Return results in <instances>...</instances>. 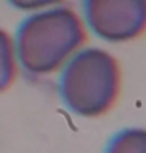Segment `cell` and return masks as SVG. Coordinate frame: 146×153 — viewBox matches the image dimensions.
<instances>
[{
  "label": "cell",
  "mask_w": 146,
  "mask_h": 153,
  "mask_svg": "<svg viewBox=\"0 0 146 153\" xmlns=\"http://www.w3.org/2000/svg\"><path fill=\"white\" fill-rule=\"evenodd\" d=\"M105 153H146V134L141 128H127L115 134Z\"/></svg>",
  "instance_id": "4"
},
{
  "label": "cell",
  "mask_w": 146,
  "mask_h": 153,
  "mask_svg": "<svg viewBox=\"0 0 146 153\" xmlns=\"http://www.w3.org/2000/svg\"><path fill=\"white\" fill-rule=\"evenodd\" d=\"M16 76L14 44L8 33L0 28V92L8 89Z\"/></svg>",
  "instance_id": "5"
},
{
  "label": "cell",
  "mask_w": 146,
  "mask_h": 153,
  "mask_svg": "<svg viewBox=\"0 0 146 153\" xmlns=\"http://www.w3.org/2000/svg\"><path fill=\"white\" fill-rule=\"evenodd\" d=\"M87 24L97 36L110 42H123L138 38L146 25V5L137 2H102L83 3Z\"/></svg>",
  "instance_id": "3"
},
{
  "label": "cell",
  "mask_w": 146,
  "mask_h": 153,
  "mask_svg": "<svg viewBox=\"0 0 146 153\" xmlns=\"http://www.w3.org/2000/svg\"><path fill=\"white\" fill-rule=\"evenodd\" d=\"M87 31L71 8L58 6L25 19L16 33L14 53L25 72H57L83 45Z\"/></svg>",
  "instance_id": "1"
},
{
  "label": "cell",
  "mask_w": 146,
  "mask_h": 153,
  "mask_svg": "<svg viewBox=\"0 0 146 153\" xmlns=\"http://www.w3.org/2000/svg\"><path fill=\"white\" fill-rule=\"evenodd\" d=\"M121 88L118 61L102 48L77 52L61 72L58 91L65 105L83 117L105 114L115 105Z\"/></svg>",
  "instance_id": "2"
}]
</instances>
